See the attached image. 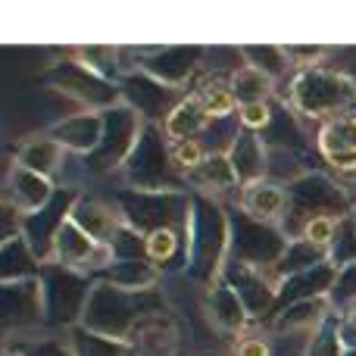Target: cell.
<instances>
[{"instance_id": "ba28073f", "label": "cell", "mask_w": 356, "mask_h": 356, "mask_svg": "<svg viewBox=\"0 0 356 356\" xmlns=\"http://www.w3.org/2000/svg\"><path fill=\"white\" fill-rule=\"evenodd\" d=\"M47 85L69 94V97L81 100L88 110H97V113L122 104V97H119V81L106 79L104 72H97V69L81 60L79 54L60 56V60L47 69Z\"/></svg>"}, {"instance_id": "7402d4cb", "label": "cell", "mask_w": 356, "mask_h": 356, "mask_svg": "<svg viewBox=\"0 0 356 356\" xmlns=\"http://www.w3.org/2000/svg\"><path fill=\"white\" fill-rule=\"evenodd\" d=\"M100 131H104V113L85 110V113H75V116H66L56 125H50L47 135L54 138V141H60L66 150H72V154L88 156L97 147Z\"/></svg>"}, {"instance_id": "d6a6232c", "label": "cell", "mask_w": 356, "mask_h": 356, "mask_svg": "<svg viewBox=\"0 0 356 356\" xmlns=\"http://www.w3.org/2000/svg\"><path fill=\"white\" fill-rule=\"evenodd\" d=\"M194 181L197 194H219V191H228V188H241L238 184V175H234L232 163H228L225 154H209L194 172L188 175Z\"/></svg>"}, {"instance_id": "681fc988", "label": "cell", "mask_w": 356, "mask_h": 356, "mask_svg": "<svg viewBox=\"0 0 356 356\" xmlns=\"http://www.w3.org/2000/svg\"><path fill=\"white\" fill-rule=\"evenodd\" d=\"M344 356H356V347H347V353Z\"/></svg>"}, {"instance_id": "ab89813d", "label": "cell", "mask_w": 356, "mask_h": 356, "mask_svg": "<svg viewBox=\"0 0 356 356\" xmlns=\"http://www.w3.org/2000/svg\"><path fill=\"white\" fill-rule=\"evenodd\" d=\"M328 300H332L334 313L347 309L356 300V263L338 269V278H334V288H332V294H328Z\"/></svg>"}, {"instance_id": "52a82bcc", "label": "cell", "mask_w": 356, "mask_h": 356, "mask_svg": "<svg viewBox=\"0 0 356 356\" xmlns=\"http://www.w3.org/2000/svg\"><path fill=\"white\" fill-rule=\"evenodd\" d=\"M228 225H232V250L228 259L232 263H244L253 269H263L272 275L278 266L284 247H288V234L278 225H266V222L247 216L241 207L228 209Z\"/></svg>"}, {"instance_id": "30bf717a", "label": "cell", "mask_w": 356, "mask_h": 356, "mask_svg": "<svg viewBox=\"0 0 356 356\" xmlns=\"http://www.w3.org/2000/svg\"><path fill=\"white\" fill-rule=\"evenodd\" d=\"M144 129V119L138 116L131 106L116 104L110 110H104V131H100V141L91 154L85 156L88 169L97 175L106 172H116L129 163L131 150H135L138 138H141Z\"/></svg>"}, {"instance_id": "277c9868", "label": "cell", "mask_w": 356, "mask_h": 356, "mask_svg": "<svg viewBox=\"0 0 356 356\" xmlns=\"http://www.w3.org/2000/svg\"><path fill=\"white\" fill-rule=\"evenodd\" d=\"M178 169L172 163V141L163 125L144 122L141 138L131 150L129 163L122 166V178L135 191H178Z\"/></svg>"}, {"instance_id": "9c48e42d", "label": "cell", "mask_w": 356, "mask_h": 356, "mask_svg": "<svg viewBox=\"0 0 356 356\" xmlns=\"http://www.w3.org/2000/svg\"><path fill=\"white\" fill-rule=\"evenodd\" d=\"M284 188H288V213H284L282 225H288V219H297V228L291 238H300L303 225L316 216H334V219L350 216V200L344 197V191L319 172H303Z\"/></svg>"}, {"instance_id": "d6986e66", "label": "cell", "mask_w": 356, "mask_h": 356, "mask_svg": "<svg viewBox=\"0 0 356 356\" xmlns=\"http://www.w3.org/2000/svg\"><path fill=\"white\" fill-rule=\"evenodd\" d=\"M319 154L341 175H356V116H338L322 122Z\"/></svg>"}, {"instance_id": "c3c4849f", "label": "cell", "mask_w": 356, "mask_h": 356, "mask_svg": "<svg viewBox=\"0 0 356 356\" xmlns=\"http://www.w3.org/2000/svg\"><path fill=\"white\" fill-rule=\"evenodd\" d=\"M0 356H29V353H25V350H3Z\"/></svg>"}, {"instance_id": "3957f363", "label": "cell", "mask_w": 356, "mask_h": 356, "mask_svg": "<svg viewBox=\"0 0 356 356\" xmlns=\"http://www.w3.org/2000/svg\"><path fill=\"white\" fill-rule=\"evenodd\" d=\"M288 104L300 116L322 119V122L338 116H356V81L344 72L307 63L291 79Z\"/></svg>"}, {"instance_id": "4fadbf2b", "label": "cell", "mask_w": 356, "mask_h": 356, "mask_svg": "<svg viewBox=\"0 0 356 356\" xmlns=\"http://www.w3.org/2000/svg\"><path fill=\"white\" fill-rule=\"evenodd\" d=\"M35 325H44L41 278L0 282V332H22Z\"/></svg>"}, {"instance_id": "74e56055", "label": "cell", "mask_w": 356, "mask_h": 356, "mask_svg": "<svg viewBox=\"0 0 356 356\" xmlns=\"http://www.w3.org/2000/svg\"><path fill=\"white\" fill-rule=\"evenodd\" d=\"M241 56H244L247 66L259 69V72L269 75L272 81L291 69V56H288L284 47H269V44H259V47H241Z\"/></svg>"}, {"instance_id": "44dd1931", "label": "cell", "mask_w": 356, "mask_h": 356, "mask_svg": "<svg viewBox=\"0 0 356 356\" xmlns=\"http://www.w3.org/2000/svg\"><path fill=\"white\" fill-rule=\"evenodd\" d=\"M238 207L244 209L247 216L266 222V225H278L282 228L284 213H288V188L282 181H253L247 188H241V200Z\"/></svg>"}, {"instance_id": "7dc6e473", "label": "cell", "mask_w": 356, "mask_h": 356, "mask_svg": "<svg viewBox=\"0 0 356 356\" xmlns=\"http://www.w3.org/2000/svg\"><path fill=\"white\" fill-rule=\"evenodd\" d=\"M234 356H269V344L259 338H241L234 344Z\"/></svg>"}, {"instance_id": "f546056e", "label": "cell", "mask_w": 356, "mask_h": 356, "mask_svg": "<svg viewBox=\"0 0 356 356\" xmlns=\"http://www.w3.org/2000/svg\"><path fill=\"white\" fill-rule=\"evenodd\" d=\"M209 119L213 116L200 106V100H194L188 94V97L169 113V119L163 122V131H166L169 141H197V138L203 135V129H207Z\"/></svg>"}, {"instance_id": "f35d334b", "label": "cell", "mask_w": 356, "mask_h": 356, "mask_svg": "<svg viewBox=\"0 0 356 356\" xmlns=\"http://www.w3.org/2000/svg\"><path fill=\"white\" fill-rule=\"evenodd\" d=\"M110 259H119V263H125V259H150L147 257V234L138 232L129 222H122L119 232L113 234V241H110Z\"/></svg>"}, {"instance_id": "5bb4252c", "label": "cell", "mask_w": 356, "mask_h": 356, "mask_svg": "<svg viewBox=\"0 0 356 356\" xmlns=\"http://www.w3.org/2000/svg\"><path fill=\"white\" fill-rule=\"evenodd\" d=\"M222 278L234 288V294H238L241 303L247 307V316H250V319H272L278 284L269 272L253 269V266H244V263H232V259H228Z\"/></svg>"}, {"instance_id": "603a6c76", "label": "cell", "mask_w": 356, "mask_h": 356, "mask_svg": "<svg viewBox=\"0 0 356 356\" xmlns=\"http://www.w3.org/2000/svg\"><path fill=\"white\" fill-rule=\"evenodd\" d=\"M228 163H232L234 175H238V184L247 188L253 181H263L266 178V163H269V150H266V141L259 138V131L241 129V135L234 138L232 150H228Z\"/></svg>"}, {"instance_id": "484cf974", "label": "cell", "mask_w": 356, "mask_h": 356, "mask_svg": "<svg viewBox=\"0 0 356 356\" xmlns=\"http://www.w3.org/2000/svg\"><path fill=\"white\" fill-rule=\"evenodd\" d=\"M129 344H131V353H138V356H169L175 344V328L169 322V316L160 313V316H147L144 322H138Z\"/></svg>"}, {"instance_id": "4dcf8cb0", "label": "cell", "mask_w": 356, "mask_h": 356, "mask_svg": "<svg viewBox=\"0 0 356 356\" xmlns=\"http://www.w3.org/2000/svg\"><path fill=\"white\" fill-rule=\"evenodd\" d=\"M194 100H200V106L209 113V116H228L234 113V94H232V79L216 72H203L200 79L194 81Z\"/></svg>"}, {"instance_id": "7a4b0ae2", "label": "cell", "mask_w": 356, "mask_h": 356, "mask_svg": "<svg viewBox=\"0 0 356 356\" xmlns=\"http://www.w3.org/2000/svg\"><path fill=\"white\" fill-rule=\"evenodd\" d=\"M166 313V300L160 297V291H122L116 284L94 282L91 297H88L81 325L88 332L106 334L116 341H129L131 332L138 328V322H144L147 316Z\"/></svg>"}, {"instance_id": "6da1fadb", "label": "cell", "mask_w": 356, "mask_h": 356, "mask_svg": "<svg viewBox=\"0 0 356 356\" xmlns=\"http://www.w3.org/2000/svg\"><path fill=\"white\" fill-rule=\"evenodd\" d=\"M232 250L228 209L209 194H191L188 216V272L197 284L213 288L222 278Z\"/></svg>"}, {"instance_id": "2e32d148", "label": "cell", "mask_w": 356, "mask_h": 356, "mask_svg": "<svg viewBox=\"0 0 356 356\" xmlns=\"http://www.w3.org/2000/svg\"><path fill=\"white\" fill-rule=\"evenodd\" d=\"M50 263H60V266H66V269L94 275V272H100L106 263H110V247H104L94 238H88V234L69 219L66 225L60 228V234H56L54 259H50Z\"/></svg>"}, {"instance_id": "d4e9b609", "label": "cell", "mask_w": 356, "mask_h": 356, "mask_svg": "<svg viewBox=\"0 0 356 356\" xmlns=\"http://www.w3.org/2000/svg\"><path fill=\"white\" fill-rule=\"evenodd\" d=\"M156 275H160V269H156L150 259H125V263L110 259V263L100 272H94L91 278L94 282L116 284V288H122V291H150L156 284Z\"/></svg>"}, {"instance_id": "e575fe53", "label": "cell", "mask_w": 356, "mask_h": 356, "mask_svg": "<svg viewBox=\"0 0 356 356\" xmlns=\"http://www.w3.org/2000/svg\"><path fill=\"white\" fill-rule=\"evenodd\" d=\"M232 94H234V104L247 106V104H266L272 94V79L263 75L259 69L253 66H241L238 72L232 75Z\"/></svg>"}, {"instance_id": "ffe728a7", "label": "cell", "mask_w": 356, "mask_h": 356, "mask_svg": "<svg viewBox=\"0 0 356 356\" xmlns=\"http://www.w3.org/2000/svg\"><path fill=\"white\" fill-rule=\"evenodd\" d=\"M69 219H72L75 225L88 234V238H94L97 244H104V247H110L113 234H116L119 225L125 222L122 213H119V207H110L106 200L91 197V194H79V200H75L72 216H69Z\"/></svg>"}, {"instance_id": "f907efd6", "label": "cell", "mask_w": 356, "mask_h": 356, "mask_svg": "<svg viewBox=\"0 0 356 356\" xmlns=\"http://www.w3.org/2000/svg\"><path fill=\"white\" fill-rule=\"evenodd\" d=\"M353 219H356V216H353Z\"/></svg>"}, {"instance_id": "b9f144b4", "label": "cell", "mask_w": 356, "mask_h": 356, "mask_svg": "<svg viewBox=\"0 0 356 356\" xmlns=\"http://www.w3.org/2000/svg\"><path fill=\"white\" fill-rule=\"evenodd\" d=\"M207 150H203L200 141H172V163L178 172H194L203 160H207Z\"/></svg>"}, {"instance_id": "7bdbcfd3", "label": "cell", "mask_w": 356, "mask_h": 356, "mask_svg": "<svg viewBox=\"0 0 356 356\" xmlns=\"http://www.w3.org/2000/svg\"><path fill=\"white\" fill-rule=\"evenodd\" d=\"M238 116H241V125L250 131H263L269 129L272 116H275V110H272V104L266 100V104H247V106H238Z\"/></svg>"}, {"instance_id": "4316f807", "label": "cell", "mask_w": 356, "mask_h": 356, "mask_svg": "<svg viewBox=\"0 0 356 356\" xmlns=\"http://www.w3.org/2000/svg\"><path fill=\"white\" fill-rule=\"evenodd\" d=\"M63 154H66V147L44 131V135H31L19 144L16 163L25 169H31V172H38V175L54 178L56 169H60V163H63Z\"/></svg>"}, {"instance_id": "bcb514c9", "label": "cell", "mask_w": 356, "mask_h": 356, "mask_svg": "<svg viewBox=\"0 0 356 356\" xmlns=\"http://www.w3.org/2000/svg\"><path fill=\"white\" fill-rule=\"evenodd\" d=\"M341 334L347 347H356V300L347 309H341Z\"/></svg>"}, {"instance_id": "cb8c5ba5", "label": "cell", "mask_w": 356, "mask_h": 356, "mask_svg": "<svg viewBox=\"0 0 356 356\" xmlns=\"http://www.w3.org/2000/svg\"><path fill=\"white\" fill-rule=\"evenodd\" d=\"M207 316L213 319L216 328L232 332V334L244 332L247 322H250L247 307L241 303V297L234 294V288L225 282V278H219L213 288H207Z\"/></svg>"}, {"instance_id": "7c38bea8", "label": "cell", "mask_w": 356, "mask_h": 356, "mask_svg": "<svg viewBox=\"0 0 356 356\" xmlns=\"http://www.w3.org/2000/svg\"><path fill=\"white\" fill-rule=\"evenodd\" d=\"M75 200H79V191L75 188H56L54 200H50L47 207L38 209L35 216H25L22 219V234L41 263H50V259H54L56 234H60V228L66 225L69 216H72Z\"/></svg>"}, {"instance_id": "9a60e30c", "label": "cell", "mask_w": 356, "mask_h": 356, "mask_svg": "<svg viewBox=\"0 0 356 356\" xmlns=\"http://www.w3.org/2000/svg\"><path fill=\"white\" fill-rule=\"evenodd\" d=\"M203 56H207V50L200 47H150L144 54H138L135 69L156 75L166 85L184 88L191 81V75H197L203 69Z\"/></svg>"}, {"instance_id": "ee69618b", "label": "cell", "mask_w": 356, "mask_h": 356, "mask_svg": "<svg viewBox=\"0 0 356 356\" xmlns=\"http://www.w3.org/2000/svg\"><path fill=\"white\" fill-rule=\"evenodd\" d=\"M16 234H22V216L0 197V247H3L6 241H13Z\"/></svg>"}, {"instance_id": "ac0fdd59", "label": "cell", "mask_w": 356, "mask_h": 356, "mask_svg": "<svg viewBox=\"0 0 356 356\" xmlns=\"http://www.w3.org/2000/svg\"><path fill=\"white\" fill-rule=\"evenodd\" d=\"M334 278H338V266H334L332 259H325V263L313 266V269L297 272V275L278 282V297H275L272 319H275V313H282V309L294 307V303H300V300L328 297V294H332V288H334Z\"/></svg>"}, {"instance_id": "83f0119b", "label": "cell", "mask_w": 356, "mask_h": 356, "mask_svg": "<svg viewBox=\"0 0 356 356\" xmlns=\"http://www.w3.org/2000/svg\"><path fill=\"white\" fill-rule=\"evenodd\" d=\"M41 259L29 247L25 234H16L0 247V282H25V278L41 275Z\"/></svg>"}, {"instance_id": "60d3db41", "label": "cell", "mask_w": 356, "mask_h": 356, "mask_svg": "<svg viewBox=\"0 0 356 356\" xmlns=\"http://www.w3.org/2000/svg\"><path fill=\"white\" fill-rule=\"evenodd\" d=\"M338 225H341V219H334V216H316V219H309L307 225H303L300 238H307L309 244L328 250L332 241H334V234H338Z\"/></svg>"}, {"instance_id": "d590c367", "label": "cell", "mask_w": 356, "mask_h": 356, "mask_svg": "<svg viewBox=\"0 0 356 356\" xmlns=\"http://www.w3.org/2000/svg\"><path fill=\"white\" fill-rule=\"evenodd\" d=\"M241 129H244V125H241L238 113H228V116H213L197 141L203 144V150H207V154H228V150H232V144H234V138L241 135Z\"/></svg>"}, {"instance_id": "f1b7e54d", "label": "cell", "mask_w": 356, "mask_h": 356, "mask_svg": "<svg viewBox=\"0 0 356 356\" xmlns=\"http://www.w3.org/2000/svg\"><path fill=\"white\" fill-rule=\"evenodd\" d=\"M332 313H334L332 300H328V297H316V300H300V303H294V307L275 313L272 325H275L278 332H316Z\"/></svg>"}, {"instance_id": "836d02e7", "label": "cell", "mask_w": 356, "mask_h": 356, "mask_svg": "<svg viewBox=\"0 0 356 356\" xmlns=\"http://www.w3.org/2000/svg\"><path fill=\"white\" fill-rule=\"evenodd\" d=\"M69 347L75 356H135L129 341H116L106 334L88 332L85 325L69 328Z\"/></svg>"}, {"instance_id": "1f68e13d", "label": "cell", "mask_w": 356, "mask_h": 356, "mask_svg": "<svg viewBox=\"0 0 356 356\" xmlns=\"http://www.w3.org/2000/svg\"><path fill=\"white\" fill-rule=\"evenodd\" d=\"M325 259H328V250L309 244L307 238H291L282 259H278V266L272 269V278H275V284H278V282H284V278L297 275V272H307V269H313V266L325 263Z\"/></svg>"}, {"instance_id": "f6af8a7d", "label": "cell", "mask_w": 356, "mask_h": 356, "mask_svg": "<svg viewBox=\"0 0 356 356\" xmlns=\"http://www.w3.org/2000/svg\"><path fill=\"white\" fill-rule=\"evenodd\" d=\"M25 353H29V356H75V353H72V347L63 344V341H56V338L38 341V344H31Z\"/></svg>"}, {"instance_id": "e0dca14e", "label": "cell", "mask_w": 356, "mask_h": 356, "mask_svg": "<svg viewBox=\"0 0 356 356\" xmlns=\"http://www.w3.org/2000/svg\"><path fill=\"white\" fill-rule=\"evenodd\" d=\"M54 194H56L54 178L38 175V172H31V169H25V166L16 163V166L6 172L3 194L0 197H3V200L25 219V216H35L38 209L47 207V203L54 200Z\"/></svg>"}, {"instance_id": "5b68a950", "label": "cell", "mask_w": 356, "mask_h": 356, "mask_svg": "<svg viewBox=\"0 0 356 356\" xmlns=\"http://www.w3.org/2000/svg\"><path fill=\"white\" fill-rule=\"evenodd\" d=\"M116 207L129 225L138 232L154 234L163 228L188 234V216H191V197L181 191H135L125 188L116 197Z\"/></svg>"}, {"instance_id": "8992f818", "label": "cell", "mask_w": 356, "mask_h": 356, "mask_svg": "<svg viewBox=\"0 0 356 356\" xmlns=\"http://www.w3.org/2000/svg\"><path fill=\"white\" fill-rule=\"evenodd\" d=\"M41 291H44V325L50 328H75L81 325L94 278L85 272L66 269L60 263L41 266Z\"/></svg>"}, {"instance_id": "8fae6325", "label": "cell", "mask_w": 356, "mask_h": 356, "mask_svg": "<svg viewBox=\"0 0 356 356\" xmlns=\"http://www.w3.org/2000/svg\"><path fill=\"white\" fill-rule=\"evenodd\" d=\"M119 97H122V104L131 106L144 122L163 125L169 119V113H172L188 94H184V88L166 85V81H160L156 75L144 72V69H129V72L119 75Z\"/></svg>"}, {"instance_id": "8d00e7d4", "label": "cell", "mask_w": 356, "mask_h": 356, "mask_svg": "<svg viewBox=\"0 0 356 356\" xmlns=\"http://www.w3.org/2000/svg\"><path fill=\"white\" fill-rule=\"evenodd\" d=\"M347 344L341 334V313H332L313 334H309L307 356H344Z\"/></svg>"}]
</instances>
